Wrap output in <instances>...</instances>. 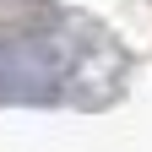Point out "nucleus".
<instances>
[{"mask_svg":"<svg viewBox=\"0 0 152 152\" xmlns=\"http://www.w3.org/2000/svg\"><path fill=\"white\" fill-rule=\"evenodd\" d=\"M54 92V54L38 44H0V98L6 103H44Z\"/></svg>","mask_w":152,"mask_h":152,"instance_id":"nucleus-1","label":"nucleus"}]
</instances>
